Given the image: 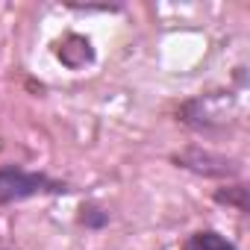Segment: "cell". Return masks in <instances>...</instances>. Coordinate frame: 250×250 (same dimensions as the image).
<instances>
[{
  "label": "cell",
  "mask_w": 250,
  "mask_h": 250,
  "mask_svg": "<svg viewBox=\"0 0 250 250\" xmlns=\"http://www.w3.org/2000/svg\"><path fill=\"white\" fill-rule=\"evenodd\" d=\"M68 191H71V183L50 177L44 171H30L15 162L0 165V206H15V203L33 200V197H47V194L59 197Z\"/></svg>",
  "instance_id": "cell-1"
},
{
  "label": "cell",
  "mask_w": 250,
  "mask_h": 250,
  "mask_svg": "<svg viewBox=\"0 0 250 250\" xmlns=\"http://www.w3.org/2000/svg\"><path fill=\"white\" fill-rule=\"evenodd\" d=\"M171 162H177V168H186V171H194L200 177H221V180H229V177H238V165L221 153H212L206 147H188V150H180L171 156Z\"/></svg>",
  "instance_id": "cell-2"
},
{
  "label": "cell",
  "mask_w": 250,
  "mask_h": 250,
  "mask_svg": "<svg viewBox=\"0 0 250 250\" xmlns=\"http://www.w3.org/2000/svg\"><path fill=\"white\" fill-rule=\"evenodd\" d=\"M180 250H238V247L218 229H197L183 241Z\"/></svg>",
  "instance_id": "cell-3"
},
{
  "label": "cell",
  "mask_w": 250,
  "mask_h": 250,
  "mask_svg": "<svg viewBox=\"0 0 250 250\" xmlns=\"http://www.w3.org/2000/svg\"><path fill=\"white\" fill-rule=\"evenodd\" d=\"M109 221H112L109 209L100 206L97 200H85V203L80 206V212H77V224H80L83 229H88V232H100V229H106Z\"/></svg>",
  "instance_id": "cell-4"
},
{
  "label": "cell",
  "mask_w": 250,
  "mask_h": 250,
  "mask_svg": "<svg viewBox=\"0 0 250 250\" xmlns=\"http://www.w3.org/2000/svg\"><path fill=\"white\" fill-rule=\"evenodd\" d=\"M215 200L218 203H227V206H235L238 212H247V188L238 183V186H224L215 191Z\"/></svg>",
  "instance_id": "cell-5"
}]
</instances>
